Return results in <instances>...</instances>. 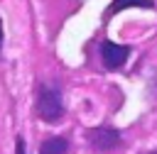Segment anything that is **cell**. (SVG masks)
<instances>
[{
  "label": "cell",
  "mask_w": 157,
  "mask_h": 154,
  "mask_svg": "<svg viewBox=\"0 0 157 154\" xmlns=\"http://www.w3.org/2000/svg\"><path fill=\"white\" fill-rule=\"evenodd\" d=\"M37 115L44 122H56L64 115V100H61V93L56 88L39 86V93H37Z\"/></svg>",
  "instance_id": "obj_1"
},
{
  "label": "cell",
  "mask_w": 157,
  "mask_h": 154,
  "mask_svg": "<svg viewBox=\"0 0 157 154\" xmlns=\"http://www.w3.org/2000/svg\"><path fill=\"white\" fill-rule=\"evenodd\" d=\"M86 137L93 144V149H98V152H110V149H115L123 142L120 132L113 130V127H93V130L86 132Z\"/></svg>",
  "instance_id": "obj_2"
},
{
  "label": "cell",
  "mask_w": 157,
  "mask_h": 154,
  "mask_svg": "<svg viewBox=\"0 0 157 154\" xmlns=\"http://www.w3.org/2000/svg\"><path fill=\"white\" fill-rule=\"evenodd\" d=\"M130 56V46L125 44H115L110 39H105L101 44V59H103V66L105 68H120Z\"/></svg>",
  "instance_id": "obj_3"
},
{
  "label": "cell",
  "mask_w": 157,
  "mask_h": 154,
  "mask_svg": "<svg viewBox=\"0 0 157 154\" xmlns=\"http://www.w3.org/2000/svg\"><path fill=\"white\" fill-rule=\"evenodd\" d=\"M128 7H145V10H152L155 7V0H113L110 7L105 10V17H113L115 12H123Z\"/></svg>",
  "instance_id": "obj_4"
},
{
  "label": "cell",
  "mask_w": 157,
  "mask_h": 154,
  "mask_svg": "<svg viewBox=\"0 0 157 154\" xmlns=\"http://www.w3.org/2000/svg\"><path fill=\"white\" fill-rule=\"evenodd\" d=\"M66 149H69V139L66 137H49L39 147V154H66Z\"/></svg>",
  "instance_id": "obj_5"
},
{
  "label": "cell",
  "mask_w": 157,
  "mask_h": 154,
  "mask_svg": "<svg viewBox=\"0 0 157 154\" xmlns=\"http://www.w3.org/2000/svg\"><path fill=\"white\" fill-rule=\"evenodd\" d=\"M15 154H27V144H25V139H22V137H17V139H15Z\"/></svg>",
  "instance_id": "obj_6"
},
{
  "label": "cell",
  "mask_w": 157,
  "mask_h": 154,
  "mask_svg": "<svg viewBox=\"0 0 157 154\" xmlns=\"http://www.w3.org/2000/svg\"><path fill=\"white\" fill-rule=\"evenodd\" d=\"M0 44H2V27H0Z\"/></svg>",
  "instance_id": "obj_7"
},
{
  "label": "cell",
  "mask_w": 157,
  "mask_h": 154,
  "mask_svg": "<svg viewBox=\"0 0 157 154\" xmlns=\"http://www.w3.org/2000/svg\"><path fill=\"white\" fill-rule=\"evenodd\" d=\"M150 154H157V152H150Z\"/></svg>",
  "instance_id": "obj_8"
}]
</instances>
